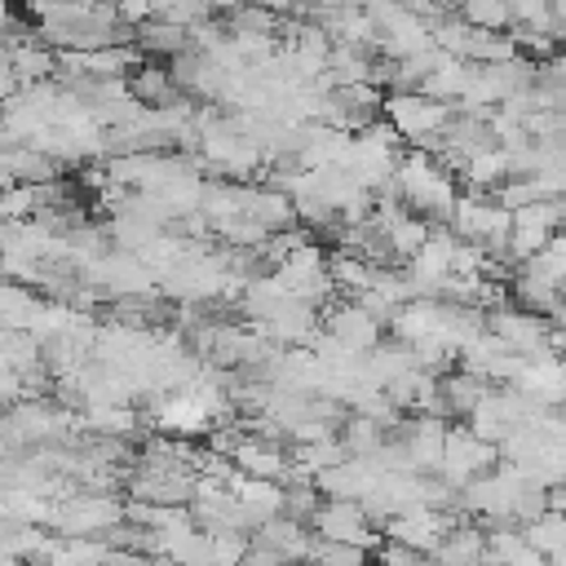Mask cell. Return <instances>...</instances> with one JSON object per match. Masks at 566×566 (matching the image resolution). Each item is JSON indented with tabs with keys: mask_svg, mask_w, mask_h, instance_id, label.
<instances>
[{
	"mask_svg": "<svg viewBox=\"0 0 566 566\" xmlns=\"http://www.w3.org/2000/svg\"><path fill=\"white\" fill-rule=\"evenodd\" d=\"M398 199L420 217H451L455 208V168H447L433 150H411L398 159Z\"/></svg>",
	"mask_w": 566,
	"mask_h": 566,
	"instance_id": "obj_1",
	"label": "cell"
},
{
	"mask_svg": "<svg viewBox=\"0 0 566 566\" xmlns=\"http://www.w3.org/2000/svg\"><path fill=\"white\" fill-rule=\"evenodd\" d=\"M380 115L398 128L402 142H416V146L429 150V142H433V137L447 128V119H451V102H438V97H429V93H420V88H394V93L380 102Z\"/></svg>",
	"mask_w": 566,
	"mask_h": 566,
	"instance_id": "obj_2",
	"label": "cell"
},
{
	"mask_svg": "<svg viewBox=\"0 0 566 566\" xmlns=\"http://www.w3.org/2000/svg\"><path fill=\"white\" fill-rule=\"evenodd\" d=\"M562 226H566V199H535V203L513 208V230H509L504 256H513V261L539 256Z\"/></svg>",
	"mask_w": 566,
	"mask_h": 566,
	"instance_id": "obj_3",
	"label": "cell"
},
{
	"mask_svg": "<svg viewBox=\"0 0 566 566\" xmlns=\"http://www.w3.org/2000/svg\"><path fill=\"white\" fill-rule=\"evenodd\" d=\"M495 442L478 438L473 429H447V442H442V460H438V473L451 482V486H464L473 482L478 473L495 469Z\"/></svg>",
	"mask_w": 566,
	"mask_h": 566,
	"instance_id": "obj_4",
	"label": "cell"
},
{
	"mask_svg": "<svg viewBox=\"0 0 566 566\" xmlns=\"http://www.w3.org/2000/svg\"><path fill=\"white\" fill-rule=\"evenodd\" d=\"M486 327H491L504 345H513L517 354H526V358L553 349V323H548L539 310H526V305H522V310H509V305H500V310L486 314Z\"/></svg>",
	"mask_w": 566,
	"mask_h": 566,
	"instance_id": "obj_5",
	"label": "cell"
},
{
	"mask_svg": "<svg viewBox=\"0 0 566 566\" xmlns=\"http://www.w3.org/2000/svg\"><path fill=\"white\" fill-rule=\"evenodd\" d=\"M314 531L323 539H345V544H363V548H376V531H367V509L363 500H345V495H327V504L314 509Z\"/></svg>",
	"mask_w": 566,
	"mask_h": 566,
	"instance_id": "obj_6",
	"label": "cell"
},
{
	"mask_svg": "<svg viewBox=\"0 0 566 566\" xmlns=\"http://www.w3.org/2000/svg\"><path fill=\"white\" fill-rule=\"evenodd\" d=\"M53 522L62 526V535H97L119 522V509L106 495H71L53 509Z\"/></svg>",
	"mask_w": 566,
	"mask_h": 566,
	"instance_id": "obj_7",
	"label": "cell"
},
{
	"mask_svg": "<svg viewBox=\"0 0 566 566\" xmlns=\"http://www.w3.org/2000/svg\"><path fill=\"white\" fill-rule=\"evenodd\" d=\"M327 332H332L340 345L367 354V349L380 340V318H376L367 305H358V301H340V305H327Z\"/></svg>",
	"mask_w": 566,
	"mask_h": 566,
	"instance_id": "obj_8",
	"label": "cell"
},
{
	"mask_svg": "<svg viewBox=\"0 0 566 566\" xmlns=\"http://www.w3.org/2000/svg\"><path fill=\"white\" fill-rule=\"evenodd\" d=\"M486 389H491V380L469 367L438 376V416H469L486 398Z\"/></svg>",
	"mask_w": 566,
	"mask_h": 566,
	"instance_id": "obj_9",
	"label": "cell"
},
{
	"mask_svg": "<svg viewBox=\"0 0 566 566\" xmlns=\"http://www.w3.org/2000/svg\"><path fill=\"white\" fill-rule=\"evenodd\" d=\"M186 31H190V27L150 13V18H142V22L133 27V40H137V49L150 53V57H177V53L186 49Z\"/></svg>",
	"mask_w": 566,
	"mask_h": 566,
	"instance_id": "obj_10",
	"label": "cell"
},
{
	"mask_svg": "<svg viewBox=\"0 0 566 566\" xmlns=\"http://www.w3.org/2000/svg\"><path fill=\"white\" fill-rule=\"evenodd\" d=\"M442 442H447V424H442L438 416H424V420H416V424L407 429L402 447H407V455H411L416 473L438 469V460H442Z\"/></svg>",
	"mask_w": 566,
	"mask_h": 566,
	"instance_id": "obj_11",
	"label": "cell"
},
{
	"mask_svg": "<svg viewBox=\"0 0 566 566\" xmlns=\"http://www.w3.org/2000/svg\"><path fill=\"white\" fill-rule=\"evenodd\" d=\"M460 172H464V181H469L473 190H495V186L509 177V150H504L500 142H486V146H478V150L460 164Z\"/></svg>",
	"mask_w": 566,
	"mask_h": 566,
	"instance_id": "obj_12",
	"label": "cell"
},
{
	"mask_svg": "<svg viewBox=\"0 0 566 566\" xmlns=\"http://www.w3.org/2000/svg\"><path fill=\"white\" fill-rule=\"evenodd\" d=\"M429 557H438V562H482V557H486V531L473 526V522L447 526V535L433 544Z\"/></svg>",
	"mask_w": 566,
	"mask_h": 566,
	"instance_id": "obj_13",
	"label": "cell"
},
{
	"mask_svg": "<svg viewBox=\"0 0 566 566\" xmlns=\"http://www.w3.org/2000/svg\"><path fill=\"white\" fill-rule=\"evenodd\" d=\"M522 531H526V539H531L544 557H557V553L566 548V513H557V509L539 513V517H535V522H526Z\"/></svg>",
	"mask_w": 566,
	"mask_h": 566,
	"instance_id": "obj_14",
	"label": "cell"
},
{
	"mask_svg": "<svg viewBox=\"0 0 566 566\" xmlns=\"http://www.w3.org/2000/svg\"><path fill=\"white\" fill-rule=\"evenodd\" d=\"M53 66H57V62H53V53H44V49H35V44L13 49V71H18L22 80H44Z\"/></svg>",
	"mask_w": 566,
	"mask_h": 566,
	"instance_id": "obj_15",
	"label": "cell"
},
{
	"mask_svg": "<svg viewBox=\"0 0 566 566\" xmlns=\"http://www.w3.org/2000/svg\"><path fill=\"white\" fill-rule=\"evenodd\" d=\"M535 84H544L553 93H566V53L562 49H553L548 57L535 62Z\"/></svg>",
	"mask_w": 566,
	"mask_h": 566,
	"instance_id": "obj_16",
	"label": "cell"
},
{
	"mask_svg": "<svg viewBox=\"0 0 566 566\" xmlns=\"http://www.w3.org/2000/svg\"><path fill=\"white\" fill-rule=\"evenodd\" d=\"M553 349H557V354H566V323H562V327H553Z\"/></svg>",
	"mask_w": 566,
	"mask_h": 566,
	"instance_id": "obj_17",
	"label": "cell"
}]
</instances>
